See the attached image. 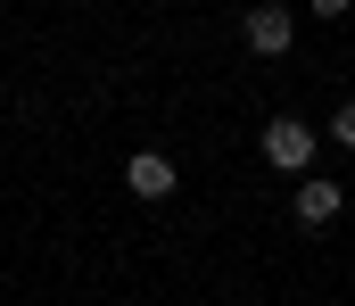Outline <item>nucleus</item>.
Segmentation results:
<instances>
[{"label":"nucleus","mask_w":355,"mask_h":306,"mask_svg":"<svg viewBox=\"0 0 355 306\" xmlns=\"http://www.w3.org/2000/svg\"><path fill=\"white\" fill-rule=\"evenodd\" d=\"M265 158L281 166V174H306V166H314V124H297V116H272V124H265Z\"/></svg>","instance_id":"nucleus-1"},{"label":"nucleus","mask_w":355,"mask_h":306,"mask_svg":"<svg viewBox=\"0 0 355 306\" xmlns=\"http://www.w3.org/2000/svg\"><path fill=\"white\" fill-rule=\"evenodd\" d=\"M289 42H297V17L289 8H248V50L257 58H281Z\"/></svg>","instance_id":"nucleus-2"},{"label":"nucleus","mask_w":355,"mask_h":306,"mask_svg":"<svg viewBox=\"0 0 355 306\" xmlns=\"http://www.w3.org/2000/svg\"><path fill=\"white\" fill-rule=\"evenodd\" d=\"M339 207H347V191H339L331 174H306V182H297V223H306V232H322Z\"/></svg>","instance_id":"nucleus-3"},{"label":"nucleus","mask_w":355,"mask_h":306,"mask_svg":"<svg viewBox=\"0 0 355 306\" xmlns=\"http://www.w3.org/2000/svg\"><path fill=\"white\" fill-rule=\"evenodd\" d=\"M124 182H132V199H174V158H157V149H141V158L124 166Z\"/></svg>","instance_id":"nucleus-4"},{"label":"nucleus","mask_w":355,"mask_h":306,"mask_svg":"<svg viewBox=\"0 0 355 306\" xmlns=\"http://www.w3.org/2000/svg\"><path fill=\"white\" fill-rule=\"evenodd\" d=\"M331 141H339V149H355V100L339 108V116H331Z\"/></svg>","instance_id":"nucleus-5"}]
</instances>
